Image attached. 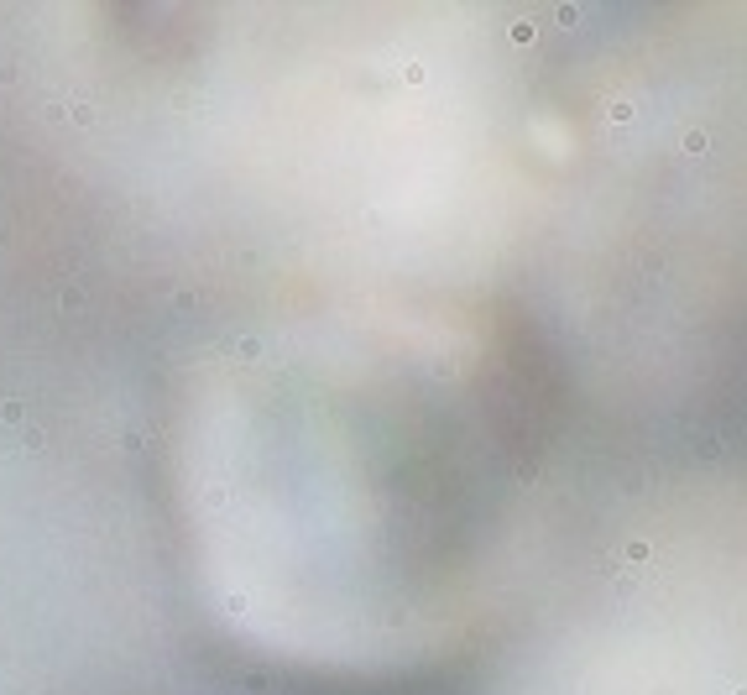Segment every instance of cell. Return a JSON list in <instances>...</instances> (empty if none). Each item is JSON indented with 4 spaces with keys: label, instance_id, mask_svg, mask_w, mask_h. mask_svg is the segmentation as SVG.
Instances as JSON below:
<instances>
[{
    "label": "cell",
    "instance_id": "5b68a950",
    "mask_svg": "<svg viewBox=\"0 0 747 695\" xmlns=\"http://www.w3.org/2000/svg\"><path fill=\"white\" fill-rule=\"evenodd\" d=\"M732 695H747V685H737V690H732Z\"/></svg>",
    "mask_w": 747,
    "mask_h": 695
},
{
    "label": "cell",
    "instance_id": "277c9868",
    "mask_svg": "<svg viewBox=\"0 0 747 695\" xmlns=\"http://www.w3.org/2000/svg\"><path fill=\"white\" fill-rule=\"evenodd\" d=\"M533 37H538L533 21H512V42H533Z\"/></svg>",
    "mask_w": 747,
    "mask_h": 695
},
{
    "label": "cell",
    "instance_id": "3957f363",
    "mask_svg": "<svg viewBox=\"0 0 747 695\" xmlns=\"http://www.w3.org/2000/svg\"><path fill=\"white\" fill-rule=\"evenodd\" d=\"M633 115H638V105H633V99H622V94H617V99L606 105V121H611V126H627Z\"/></svg>",
    "mask_w": 747,
    "mask_h": 695
},
{
    "label": "cell",
    "instance_id": "7a4b0ae2",
    "mask_svg": "<svg viewBox=\"0 0 747 695\" xmlns=\"http://www.w3.org/2000/svg\"><path fill=\"white\" fill-rule=\"evenodd\" d=\"M706 146H711V141H706L701 126H690L685 136H679V152H685V157H706Z\"/></svg>",
    "mask_w": 747,
    "mask_h": 695
},
{
    "label": "cell",
    "instance_id": "6da1fadb",
    "mask_svg": "<svg viewBox=\"0 0 747 695\" xmlns=\"http://www.w3.org/2000/svg\"><path fill=\"white\" fill-rule=\"evenodd\" d=\"M622 559H627V565H648V559H653V544H648V539H627V544H622Z\"/></svg>",
    "mask_w": 747,
    "mask_h": 695
}]
</instances>
